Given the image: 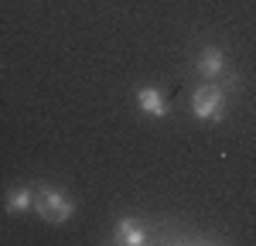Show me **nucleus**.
<instances>
[{"instance_id": "obj_5", "label": "nucleus", "mask_w": 256, "mask_h": 246, "mask_svg": "<svg viewBox=\"0 0 256 246\" xmlns=\"http://www.w3.org/2000/svg\"><path fill=\"white\" fill-rule=\"evenodd\" d=\"M134 100H137L140 113H147V116H154V120H164V116H168V100H164V92H160L158 86H140Z\"/></svg>"}, {"instance_id": "obj_2", "label": "nucleus", "mask_w": 256, "mask_h": 246, "mask_svg": "<svg viewBox=\"0 0 256 246\" xmlns=\"http://www.w3.org/2000/svg\"><path fill=\"white\" fill-rule=\"evenodd\" d=\"M192 113L202 123H218L226 116V86L218 82H205L192 92Z\"/></svg>"}, {"instance_id": "obj_6", "label": "nucleus", "mask_w": 256, "mask_h": 246, "mask_svg": "<svg viewBox=\"0 0 256 246\" xmlns=\"http://www.w3.org/2000/svg\"><path fill=\"white\" fill-rule=\"evenodd\" d=\"M7 212L18 216V212H34V188L28 184H18L7 192Z\"/></svg>"}, {"instance_id": "obj_4", "label": "nucleus", "mask_w": 256, "mask_h": 246, "mask_svg": "<svg viewBox=\"0 0 256 246\" xmlns=\"http://www.w3.org/2000/svg\"><path fill=\"white\" fill-rule=\"evenodd\" d=\"M147 240H150L147 226L140 222V219H134V216H123L113 226V243H120V246H144Z\"/></svg>"}, {"instance_id": "obj_3", "label": "nucleus", "mask_w": 256, "mask_h": 246, "mask_svg": "<svg viewBox=\"0 0 256 246\" xmlns=\"http://www.w3.org/2000/svg\"><path fill=\"white\" fill-rule=\"evenodd\" d=\"M195 72L205 82L222 79V76H226V52H222L218 44H205V48L198 52V58H195Z\"/></svg>"}, {"instance_id": "obj_1", "label": "nucleus", "mask_w": 256, "mask_h": 246, "mask_svg": "<svg viewBox=\"0 0 256 246\" xmlns=\"http://www.w3.org/2000/svg\"><path fill=\"white\" fill-rule=\"evenodd\" d=\"M34 212H38L44 222H68L72 216H76V202L62 192V188H55V184H38L34 188Z\"/></svg>"}]
</instances>
